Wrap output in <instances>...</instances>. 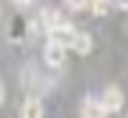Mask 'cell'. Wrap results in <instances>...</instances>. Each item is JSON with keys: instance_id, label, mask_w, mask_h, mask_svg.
I'll return each mask as SVG.
<instances>
[{"instance_id": "obj_1", "label": "cell", "mask_w": 128, "mask_h": 118, "mask_svg": "<svg viewBox=\"0 0 128 118\" xmlns=\"http://www.w3.org/2000/svg\"><path fill=\"white\" fill-rule=\"evenodd\" d=\"M44 62L49 64V67H54V69L64 67V62H67V46H62L59 41L49 39L46 46H44Z\"/></svg>"}, {"instance_id": "obj_2", "label": "cell", "mask_w": 128, "mask_h": 118, "mask_svg": "<svg viewBox=\"0 0 128 118\" xmlns=\"http://www.w3.org/2000/svg\"><path fill=\"white\" fill-rule=\"evenodd\" d=\"M100 103H102V108L108 113H118L123 108V103H126V95H123V90L118 85H108L105 92H102V98H100Z\"/></svg>"}, {"instance_id": "obj_3", "label": "cell", "mask_w": 128, "mask_h": 118, "mask_svg": "<svg viewBox=\"0 0 128 118\" xmlns=\"http://www.w3.org/2000/svg\"><path fill=\"white\" fill-rule=\"evenodd\" d=\"M49 34V39H54V41H59L62 46H67V49H72V41H74V31L69 23H64V26H56V28H51V31H46Z\"/></svg>"}, {"instance_id": "obj_4", "label": "cell", "mask_w": 128, "mask_h": 118, "mask_svg": "<svg viewBox=\"0 0 128 118\" xmlns=\"http://www.w3.org/2000/svg\"><path fill=\"white\" fill-rule=\"evenodd\" d=\"M41 23L46 26V31H51V28H56V26L69 23V21L64 18L59 10H54V8H44V10H41Z\"/></svg>"}, {"instance_id": "obj_5", "label": "cell", "mask_w": 128, "mask_h": 118, "mask_svg": "<svg viewBox=\"0 0 128 118\" xmlns=\"http://www.w3.org/2000/svg\"><path fill=\"white\" fill-rule=\"evenodd\" d=\"M20 115L23 118H41L44 115V103L38 98H28L23 105H20Z\"/></svg>"}, {"instance_id": "obj_6", "label": "cell", "mask_w": 128, "mask_h": 118, "mask_svg": "<svg viewBox=\"0 0 128 118\" xmlns=\"http://www.w3.org/2000/svg\"><path fill=\"white\" fill-rule=\"evenodd\" d=\"M82 115H90V118H102V115H108V110L102 108V103L100 100H95V98H87L82 103V108H80Z\"/></svg>"}, {"instance_id": "obj_7", "label": "cell", "mask_w": 128, "mask_h": 118, "mask_svg": "<svg viewBox=\"0 0 128 118\" xmlns=\"http://www.w3.org/2000/svg\"><path fill=\"white\" fill-rule=\"evenodd\" d=\"M72 49L77 51V54H90V51H92V39H90V34L77 31V34H74V41H72Z\"/></svg>"}, {"instance_id": "obj_8", "label": "cell", "mask_w": 128, "mask_h": 118, "mask_svg": "<svg viewBox=\"0 0 128 118\" xmlns=\"http://www.w3.org/2000/svg\"><path fill=\"white\" fill-rule=\"evenodd\" d=\"M87 5L92 8V13H95V16H108L110 0H87Z\"/></svg>"}, {"instance_id": "obj_9", "label": "cell", "mask_w": 128, "mask_h": 118, "mask_svg": "<svg viewBox=\"0 0 128 118\" xmlns=\"http://www.w3.org/2000/svg\"><path fill=\"white\" fill-rule=\"evenodd\" d=\"M64 5L77 13V10H84V8H87V0H64Z\"/></svg>"}, {"instance_id": "obj_10", "label": "cell", "mask_w": 128, "mask_h": 118, "mask_svg": "<svg viewBox=\"0 0 128 118\" xmlns=\"http://www.w3.org/2000/svg\"><path fill=\"white\" fill-rule=\"evenodd\" d=\"M113 3H115V5H118L120 10H128V0H113Z\"/></svg>"}, {"instance_id": "obj_11", "label": "cell", "mask_w": 128, "mask_h": 118, "mask_svg": "<svg viewBox=\"0 0 128 118\" xmlns=\"http://www.w3.org/2000/svg\"><path fill=\"white\" fill-rule=\"evenodd\" d=\"M5 103V85H3V80H0V105Z\"/></svg>"}, {"instance_id": "obj_12", "label": "cell", "mask_w": 128, "mask_h": 118, "mask_svg": "<svg viewBox=\"0 0 128 118\" xmlns=\"http://www.w3.org/2000/svg\"><path fill=\"white\" fill-rule=\"evenodd\" d=\"M13 3H16L18 8H28V5H31V0H13Z\"/></svg>"}]
</instances>
